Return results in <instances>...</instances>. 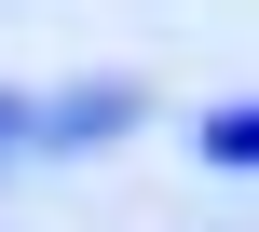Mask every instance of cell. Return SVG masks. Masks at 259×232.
<instances>
[{
  "mask_svg": "<svg viewBox=\"0 0 259 232\" xmlns=\"http://www.w3.org/2000/svg\"><path fill=\"white\" fill-rule=\"evenodd\" d=\"M14 150H27V96H0V164H14Z\"/></svg>",
  "mask_w": 259,
  "mask_h": 232,
  "instance_id": "cell-1",
  "label": "cell"
}]
</instances>
